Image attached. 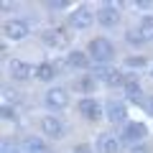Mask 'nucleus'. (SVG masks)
Instances as JSON below:
<instances>
[{
	"mask_svg": "<svg viewBox=\"0 0 153 153\" xmlns=\"http://www.w3.org/2000/svg\"><path fill=\"white\" fill-rule=\"evenodd\" d=\"M71 87H74L79 94H92L94 89H97V76H94V74H82V76H74Z\"/></svg>",
	"mask_w": 153,
	"mask_h": 153,
	"instance_id": "obj_13",
	"label": "nucleus"
},
{
	"mask_svg": "<svg viewBox=\"0 0 153 153\" xmlns=\"http://www.w3.org/2000/svg\"><path fill=\"white\" fill-rule=\"evenodd\" d=\"M33 71H36V66H31L28 61H21V59H13L10 61V76L16 79V82H26V79H31Z\"/></svg>",
	"mask_w": 153,
	"mask_h": 153,
	"instance_id": "obj_11",
	"label": "nucleus"
},
{
	"mask_svg": "<svg viewBox=\"0 0 153 153\" xmlns=\"http://www.w3.org/2000/svg\"><path fill=\"white\" fill-rule=\"evenodd\" d=\"M117 138L112 133H100L97 135V153H117Z\"/></svg>",
	"mask_w": 153,
	"mask_h": 153,
	"instance_id": "obj_14",
	"label": "nucleus"
},
{
	"mask_svg": "<svg viewBox=\"0 0 153 153\" xmlns=\"http://www.w3.org/2000/svg\"><path fill=\"white\" fill-rule=\"evenodd\" d=\"M33 76H36V79H41V82H51V79L56 76V66L49 64V61H44V64H38V66H36Z\"/></svg>",
	"mask_w": 153,
	"mask_h": 153,
	"instance_id": "obj_18",
	"label": "nucleus"
},
{
	"mask_svg": "<svg viewBox=\"0 0 153 153\" xmlns=\"http://www.w3.org/2000/svg\"><path fill=\"white\" fill-rule=\"evenodd\" d=\"M74 153H92V148H89V146H84V143H79V146L74 148Z\"/></svg>",
	"mask_w": 153,
	"mask_h": 153,
	"instance_id": "obj_25",
	"label": "nucleus"
},
{
	"mask_svg": "<svg viewBox=\"0 0 153 153\" xmlns=\"http://www.w3.org/2000/svg\"><path fill=\"white\" fill-rule=\"evenodd\" d=\"M46 8H49V10H64V8H69V3H66V0H49Z\"/></svg>",
	"mask_w": 153,
	"mask_h": 153,
	"instance_id": "obj_22",
	"label": "nucleus"
},
{
	"mask_svg": "<svg viewBox=\"0 0 153 153\" xmlns=\"http://www.w3.org/2000/svg\"><path fill=\"white\" fill-rule=\"evenodd\" d=\"M97 21L102 23L105 28H115V26H117V21H120V16H117V5H112V3H105V5H100V10H97Z\"/></svg>",
	"mask_w": 153,
	"mask_h": 153,
	"instance_id": "obj_9",
	"label": "nucleus"
},
{
	"mask_svg": "<svg viewBox=\"0 0 153 153\" xmlns=\"http://www.w3.org/2000/svg\"><path fill=\"white\" fill-rule=\"evenodd\" d=\"M125 97L130 100V102H140V97H143V89H140V82H138L135 76H128V82H125Z\"/></svg>",
	"mask_w": 153,
	"mask_h": 153,
	"instance_id": "obj_15",
	"label": "nucleus"
},
{
	"mask_svg": "<svg viewBox=\"0 0 153 153\" xmlns=\"http://www.w3.org/2000/svg\"><path fill=\"white\" fill-rule=\"evenodd\" d=\"M41 130H44L46 138H54V140H59V138L66 135L64 120L56 117V115H44V117H41Z\"/></svg>",
	"mask_w": 153,
	"mask_h": 153,
	"instance_id": "obj_5",
	"label": "nucleus"
},
{
	"mask_svg": "<svg viewBox=\"0 0 153 153\" xmlns=\"http://www.w3.org/2000/svg\"><path fill=\"white\" fill-rule=\"evenodd\" d=\"M94 18H97V13H94L89 5H79L76 10H71V16H69V26L76 28V31H84V28H89V26L94 23Z\"/></svg>",
	"mask_w": 153,
	"mask_h": 153,
	"instance_id": "obj_3",
	"label": "nucleus"
},
{
	"mask_svg": "<svg viewBox=\"0 0 153 153\" xmlns=\"http://www.w3.org/2000/svg\"><path fill=\"white\" fill-rule=\"evenodd\" d=\"M46 105H49L51 110H64L66 105H69V94H66L64 87H51L49 92H46Z\"/></svg>",
	"mask_w": 153,
	"mask_h": 153,
	"instance_id": "obj_10",
	"label": "nucleus"
},
{
	"mask_svg": "<svg viewBox=\"0 0 153 153\" xmlns=\"http://www.w3.org/2000/svg\"><path fill=\"white\" fill-rule=\"evenodd\" d=\"M41 41H44L49 49H64V46L69 44V36H66L64 28H46L44 36H41Z\"/></svg>",
	"mask_w": 153,
	"mask_h": 153,
	"instance_id": "obj_7",
	"label": "nucleus"
},
{
	"mask_svg": "<svg viewBox=\"0 0 153 153\" xmlns=\"http://www.w3.org/2000/svg\"><path fill=\"white\" fill-rule=\"evenodd\" d=\"M28 33H31V26H28V21H23V18L5 21V26H3V36H5L8 41H23Z\"/></svg>",
	"mask_w": 153,
	"mask_h": 153,
	"instance_id": "obj_4",
	"label": "nucleus"
},
{
	"mask_svg": "<svg viewBox=\"0 0 153 153\" xmlns=\"http://www.w3.org/2000/svg\"><path fill=\"white\" fill-rule=\"evenodd\" d=\"M76 110H79V115H82L84 120H97V117H102V112H105V110L100 107V102L92 100V97H82L79 102H76Z\"/></svg>",
	"mask_w": 153,
	"mask_h": 153,
	"instance_id": "obj_8",
	"label": "nucleus"
},
{
	"mask_svg": "<svg viewBox=\"0 0 153 153\" xmlns=\"http://www.w3.org/2000/svg\"><path fill=\"white\" fill-rule=\"evenodd\" d=\"M138 31L143 33L146 41H151V38H153V16H146V18H143L140 26H138Z\"/></svg>",
	"mask_w": 153,
	"mask_h": 153,
	"instance_id": "obj_19",
	"label": "nucleus"
},
{
	"mask_svg": "<svg viewBox=\"0 0 153 153\" xmlns=\"http://www.w3.org/2000/svg\"><path fill=\"white\" fill-rule=\"evenodd\" d=\"M92 74L97 76L100 82H105L107 87H125V82H128V76L123 71H117L115 66H107V64H97Z\"/></svg>",
	"mask_w": 153,
	"mask_h": 153,
	"instance_id": "obj_1",
	"label": "nucleus"
},
{
	"mask_svg": "<svg viewBox=\"0 0 153 153\" xmlns=\"http://www.w3.org/2000/svg\"><path fill=\"white\" fill-rule=\"evenodd\" d=\"M146 135H148V130H146L143 123H128V125L123 128V133H120V140L128 143V146H135V143H140Z\"/></svg>",
	"mask_w": 153,
	"mask_h": 153,
	"instance_id": "obj_6",
	"label": "nucleus"
},
{
	"mask_svg": "<svg viewBox=\"0 0 153 153\" xmlns=\"http://www.w3.org/2000/svg\"><path fill=\"white\" fill-rule=\"evenodd\" d=\"M125 38H128V44H133V46H143V44H146V38H143L140 31H128Z\"/></svg>",
	"mask_w": 153,
	"mask_h": 153,
	"instance_id": "obj_20",
	"label": "nucleus"
},
{
	"mask_svg": "<svg viewBox=\"0 0 153 153\" xmlns=\"http://www.w3.org/2000/svg\"><path fill=\"white\" fill-rule=\"evenodd\" d=\"M89 54H82V51H71L69 56H66V64L71 66V69H87L89 66Z\"/></svg>",
	"mask_w": 153,
	"mask_h": 153,
	"instance_id": "obj_17",
	"label": "nucleus"
},
{
	"mask_svg": "<svg viewBox=\"0 0 153 153\" xmlns=\"http://www.w3.org/2000/svg\"><path fill=\"white\" fill-rule=\"evenodd\" d=\"M146 110H148V112H151V115H153V94H151V97H148V100H146Z\"/></svg>",
	"mask_w": 153,
	"mask_h": 153,
	"instance_id": "obj_26",
	"label": "nucleus"
},
{
	"mask_svg": "<svg viewBox=\"0 0 153 153\" xmlns=\"http://www.w3.org/2000/svg\"><path fill=\"white\" fill-rule=\"evenodd\" d=\"M105 117H107L110 123H125V117H128L125 105L117 102V100H110V102L105 105Z\"/></svg>",
	"mask_w": 153,
	"mask_h": 153,
	"instance_id": "obj_12",
	"label": "nucleus"
},
{
	"mask_svg": "<svg viewBox=\"0 0 153 153\" xmlns=\"http://www.w3.org/2000/svg\"><path fill=\"white\" fill-rule=\"evenodd\" d=\"M3 120H16V110L5 105V107H3Z\"/></svg>",
	"mask_w": 153,
	"mask_h": 153,
	"instance_id": "obj_23",
	"label": "nucleus"
},
{
	"mask_svg": "<svg viewBox=\"0 0 153 153\" xmlns=\"http://www.w3.org/2000/svg\"><path fill=\"white\" fill-rule=\"evenodd\" d=\"M151 76H153V66H151Z\"/></svg>",
	"mask_w": 153,
	"mask_h": 153,
	"instance_id": "obj_27",
	"label": "nucleus"
},
{
	"mask_svg": "<svg viewBox=\"0 0 153 153\" xmlns=\"http://www.w3.org/2000/svg\"><path fill=\"white\" fill-rule=\"evenodd\" d=\"M130 5H135V8H153V3L151 0H133Z\"/></svg>",
	"mask_w": 153,
	"mask_h": 153,
	"instance_id": "obj_24",
	"label": "nucleus"
},
{
	"mask_svg": "<svg viewBox=\"0 0 153 153\" xmlns=\"http://www.w3.org/2000/svg\"><path fill=\"white\" fill-rule=\"evenodd\" d=\"M89 59H94L97 64H107L115 59V46L107 38H94L89 41Z\"/></svg>",
	"mask_w": 153,
	"mask_h": 153,
	"instance_id": "obj_2",
	"label": "nucleus"
},
{
	"mask_svg": "<svg viewBox=\"0 0 153 153\" xmlns=\"http://www.w3.org/2000/svg\"><path fill=\"white\" fill-rule=\"evenodd\" d=\"M125 64L130 66V69H140V66H146V59H143V56H128Z\"/></svg>",
	"mask_w": 153,
	"mask_h": 153,
	"instance_id": "obj_21",
	"label": "nucleus"
},
{
	"mask_svg": "<svg viewBox=\"0 0 153 153\" xmlns=\"http://www.w3.org/2000/svg\"><path fill=\"white\" fill-rule=\"evenodd\" d=\"M23 148H26V153H51L49 146L44 143V138H36V135H28L23 140Z\"/></svg>",
	"mask_w": 153,
	"mask_h": 153,
	"instance_id": "obj_16",
	"label": "nucleus"
}]
</instances>
